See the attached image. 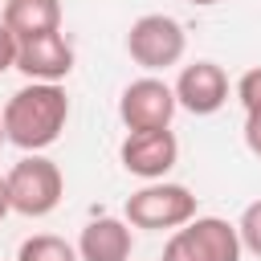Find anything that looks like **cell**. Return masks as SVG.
<instances>
[{"label":"cell","mask_w":261,"mask_h":261,"mask_svg":"<svg viewBox=\"0 0 261 261\" xmlns=\"http://www.w3.org/2000/svg\"><path fill=\"white\" fill-rule=\"evenodd\" d=\"M237 98H241L245 114L261 110V65H257V69H249V73H241V82H237Z\"/></svg>","instance_id":"14"},{"label":"cell","mask_w":261,"mask_h":261,"mask_svg":"<svg viewBox=\"0 0 261 261\" xmlns=\"http://www.w3.org/2000/svg\"><path fill=\"white\" fill-rule=\"evenodd\" d=\"M171 90H175V102L188 114L204 118V114H216L228 102V73L216 61H192V65L179 69V77H175Z\"/></svg>","instance_id":"8"},{"label":"cell","mask_w":261,"mask_h":261,"mask_svg":"<svg viewBox=\"0 0 261 261\" xmlns=\"http://www.w3.org/2000/svg\"><path fill=\"white\" fill-rule=\"evenodd\" d=\"M237 232H241V249H249L253 257H261V200H253V204L241 212Z\"/></svg>","instance_id":"13"},{"label":"cell","mask_w":261,"mask_h":261,"mask_svg":"<svg viewBox=\"0 0 261 261\" xmlns=\"http://www.w3.org/2000/svg\"><path fill=\"white\" fill-rule=\"evenodd\" d=\"M0 118H4V135L12 147H20L24 155H41L45 147L61 139L69 122V98L53 82H29L4 102Z\"/></svg>","instance_id":"1"},{"label":"cell","mask_w":261,"mask_h":261,"mask_svg":"<svg viewBox=\"0 0 261 261\" xmlns=\"http://www.w3.org/2000/svg\"><path fill=\"white\" fill-rule=\"evenodd\" d=\"M130 249H135L130 224L118 220V216H98L77 237V257L82 261H130Z\"/></svg>","instance_id":"10"},{"label":"cell","mask_w":261,"mask_h":261,"mask_svg":"<svg viewBox=\"0 0 261 261\" xmlns=\"http://www.w3.org/2000/svg\"><path fill=\"white\" fill-rule=\"evenodd\" d=\"M245 147L261 159V110H253V114H245Z\"/></svg>","instance_id":"16"},{"label":"cell","mask_w":261,"mask_h":261,"mask_svg":"<svg viewBox=\"0 0 261 261\" xmlns=\"http://www.w3.org/2000/svg\"><path fill=\"white\" fill-rule=\"evenodd\" d=\"M4 179H8V204L20 216H49L61 204V192H65L61 167L53 159H45V155L16 159Z\"/></svg>","instance_id":"3"},{"label":"cell","mask_w":261,"mask_h":261,"mask_svg":"<svg viewBox=\"0 0 261 261\" xmlns=\"http://www.w3.org/2000/svg\"><path fill=\"white\" fill-rule=\"evenodd\" d=\"M175 90L159 77H135L122 94H118V118L126 126V135L135 130H167L175 118Z\"/></svg>","instance_id":"6"},{"label":"cell","mask_w":261,"mask_h":261,"mask_svg":"<svg viewBox=\"0 0 261 261\" xmlns=\"http://www.w3.org/2000/svg\"><path fill=\"white\" fill-rule=\"evenodd\" d=\"M163 261H241V232L220 216H196L171 232Z\"/></svg>","instance_id":"4"},{"label":"cell","mask_w":261,"mask_h":261,"mask_svg":"<svg viewBox=\"0 0 261 261\" xmlns=\"http://www.w3.org/2000/svg\"><path fill=\"white\" fill-rule=\"evenodd\" d=\"M16 69H20L29 82H53V86H57V82L69 77V69H73V45H69L61 33L20 41Z\"/></svg>","instance_id":"9"},{"label":"cell","mask_w":261,"mask_h":261,"mask_svg":"<svg viewBox=\"0 0 261 261\" xmlns=\"http://www.w3.org/2000/svg\"><path fill=\"white\" fill-rule=\"evenodd\" d=\"M126 224L130 228H151V232H163V228H184L188 220H196V196L184 188V184H167V179H155L139 192L126 196Z\"/></svg>","instance_id":"2"},{"label":"cell","mask_w":261,"mask_h":261,"mask_svg":"<svg viewBox=\"0 0 261 261\" xmlns=\"http://www.w3.org/2000/svg\"><path fill=\"white\" fill-rule=\"evenodd\" d=\"M188 49V33L175 16H163V12H147L139 16L130 29H126V53L135 65L143 69H167V65H179Z\"/></svg>","instance_id":"5"},{"label":"cell","mask_w":261,"mask_h":261,"mask_svg":"<svg viewBox=\"0 0 261 261\" xmlns=\"http://www.w3.org/2000/svg\"><path fill=\"white\" fill-rule=\"evenodd\" d=\"M118 159H122V167H126L130 175L155 184V179H163V175L175 167V159H179V143H175L171 126H167V130H135V135L122 139Z\"/></svg>","instance_id":"7"},{"label":"cell","mask_w":261,"mask_h":261,"mask_svg":"<svg viewBox=\"0 0 261 261\" xmlns=\"http://www.w3.org/2000/svg\"><path fill=\"white\" fill-rule=\"evenodd\" d=\"M16 261H82V257H77V245L61 241L53 232H37V237L20 241Z\"/></svg>","instance_id":"12"},{"label":"cell","mask_w":261,"mask_h":261,"mask_svg":"<svg viewBox=\"0 0 261 261\" xmlns=\"http://www.w3.org/2000/svg\"><path fill=\"white\" fill-rule=\"evenodd\" d=\"M8 212H12V204H8V179L0 175V220H4Z\"/></svg>","instance_id":"17"},{"label":"cell","mask_w":261,"mask_h":261,"mask_svg":"<svg viewBox=\"0 0 261 261\" xmlns=\"http://www.w3.org/2000/svg\"><path fill=\"white\" fill-rule=\"evenodd\" d=\"M0 24H4L16 41H33V37L61 33V0H4Z\"/></svg>","instance_id":"11"},{"label":"cell","mask_w":261,"mask_h":261,"mask_svg":"<svg viewBox=\"0 0 261 261\" xmlns=\"http://www.w3.org/2000/svg\"><path fill=\"white\" fill-rule=\"evenodd\" d=\"M188 4H196V8H208V4H220V0H188Z\"/></svg>","instance_id":"18"},{"label":"cell","mask_w":261,"mask_h":261,"mask_svg":"<svg viewBox=\"0 0 261 261\" xmlns=\"http://www.w3.org/2000/svg\"><path fill=\"white\" fill-rule=\"evenodd\" d=\"M4 143H8V135H4V118H0V147H4Z\"/></svg>","instance_id":"19"},{"label":"cell","mask_w":261,"mask_h":261,"mask_svg":"<svg viewBox=\"0 0 261 261\" xmlns=\"http://www.w3.org/2000/svg\"><path fill=\"white\" fill-rule=\"evenodd\" d=\"M0 12H4V0H0Z\"/></svg>","instance_id":"20"},{"label":"cell","mask_w":261,"mask_h":261,"mask_svg":"<svg viewBox=\"0 0 261 261\" xmlns=\"http://www.w3.org/2000/svg\"><path fill=\"white\" fill-rule=\"evenodd\" d=\"M16 53H20V41L0 24V73H8V69H16Z\"/></svg>","instance_id":"15"}]
</instances>
